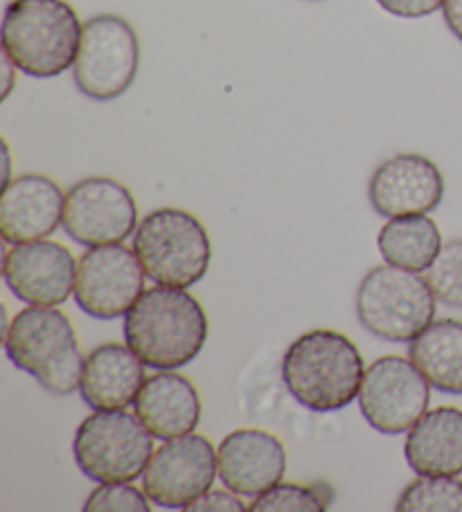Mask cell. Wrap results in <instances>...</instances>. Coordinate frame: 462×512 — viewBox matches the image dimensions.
<instances>
[{
    "mask_svg": "<svg viewBox=\"0 0 462 512\" xmlns=\"http://www.w3.org/2000/svg\"><path fill=\"white\" fill-rule=\"evenodd\" d=\"M124 341L156 370H176L201 355L208 316L197 296L181 287H151L124 314Z\"/></svg>",
    "mask_w": 462,
    "mask_h": 512,
    "instance_id": "cell-1",
    "label": "cell"
},
{
    "mask_svg": "<svg viewBox=\"0 0 462 512\" xmlns=\"http://www.w3.org/2000/svg\"><path fill=\"white\" fill-rule=\"evenodd\" d=\"M366 377L361 350L336 330L300 334L282 357V379L307 411L334 413L359 400Z\"/></svg>",
    "mask_w": 462,
    "mask_h": 512,
    "instance_id": "cell-2",
    "label": "cell"
},
{
    "mask_svg": "<svg viewBox=\"0 0 462 512\" xmlns=\"http://www.w3.org/2000/svg\"><path fill=\"white\" fill-rule=\"evenodd\" d=\"M82 30L66 0H10L3 14V55L25 75L57 77L75 66Z\"/></svg>",
    "mask_w": 462,
    "mask_h": 512,
    "instance_id": "cell-3",
    "label": "cell"
},
{
    "mask_svg": "<svg viewBox=\"0 0 462 512\" xmlns=\"http://www.w3.org/2000/svg\"><path fill=\"white\" fill-rule=\"evenodd\" d=\"M5 352L52 395L82 391L86 357L79 352L75 325L57 307L28 305L5 328Z\"/></svg>",
    "mask_w": 462,
    "mask_h": 512,
    "instance_id": "cell-4",
    "label": "cell"
},
{
    "mask_svg": "<svg viewBox=\"0 0 462 512\" xmlns=\"http://www.w3.org/2000/svg\"><path fill=\"white\" fill-rule=\"evenodd\" d=\"M133 251L156 285L188 289L206 278L212 244L199 217L181 208H158L138 224Z\"/></svg>",
    "mask_w": 462,
    "mask_h": 512,
    "instance_id": "cell-5",
    "label": "cell"
},
{
    "mask_svg": "<svg viewBox=\"0 0 462 512\" xmlns=\"http://www.w3.org/2000/svg\"><path fill=\"white\" fill-rule=\"evenodd\" d=\"M440 300L426 278L393 264L370 269L357 289V319L372 337L411 343L435 321Z\"/></svg>",
    "mask_w": 462,
    "mask_h": 512,
    "instance_id": "cell-6",
    "label": "cell"
},
{
    "mask_svg": "<svg viewBox=\"0 0 462 512\" xmlns=\"http://www.w3.org/2000/svg\"><path fill=\"white\" fill-rule=\"evenodd\" d=\"M73 454L79 470L95 483H133L147 470L154 436L124 409L95 411L77 427Z\"/></svg>",
    "mask_w": 462,
    "mask_h": 512,
    "instance_id": "cell-7",
    "label": "cell"
},
{
    "mask_svg": "<svg viewBox=\"0 0 462 512\" xmlns=\"http://www.w3.org/2000/svg\"><path fill=\"white\" fill-rule=\"evenodd\" d=\"M140 41L133 25L118 14H97L84 23L73 77L79 91L97 102H111L136 82Z\"/></svg>",
    "mask_w": 462,
    "mask_h": 512,
    "instance_id": "cell-8",
    "label": "cell"
},
{
    "mask_svg": "<svg viewBox=\"0 0 462 512\" xmlns=\"http://www.w3.org/2000/svg\"><path fill=\"white\" fill-rule=\"evenodd\" d=\"M431 402V384L411 357L386 355L372 361L359 391L361 416L379 434H406Z\"/></svg>",
    "mask_w": 462,
    "mask_h": 512,
    "instance_id": "cell-9",
    "label": "cell"
},
{
    "mask_svg": "<svg viewBox=\"0 0 462 512\" xmlns=\"http://www.w3.org/2000/svg\"><path fill=\"white\" fill-rule=\"evenodd\" d=\"M145 278L133 249L124 244L88 246L79 258L75 303L91 319H120L145 291Z\"/></svg>",
    "mask_w": 462,
    "mask_h": 512,
    "instance_id": "cell-10",
    "label": "cell"
},
{
    "mask_svg": "<svg viewBox=\"0 0 462 512\" xmlns=\"http://www.w3.org/2000/svg\"><path fill=\"white\" fill-rule=\"evenodd\" d=\"M219 476L217 452L201 434L179 436L151 454L142 474V490L156 506L185 510L201 494H206Z\"/></svg>",
    "mask_w": 462,
    "mask_h": 512,
    "instance_id": "cell-11",
    "label": "cell"
},
{
    "mask_svg": "<svg viewBox=\"0 0 462 512\" xmlns=\"http://www.w3.org/2000/svg\"><path fill=\"white\" fill-rule=\"evenodd\" d=\"M138 224L131 190L109 176H88L66 192L64 228L77 244H122Z\"/></svg>",
    "mask_w": 462,
    "mask_h": 512,
    "instance_id": "cell-12",
    "label": "cell"
},
{
    "mask_svg": "<svg viewBox=\"0 0 462 512\" xmlns=\"http://www.w3.org/2000/svg\"><path fill=\"white\" fill-rule=\"evenodd\" d=\"M79 262L64 244L34 240L12 244L3 260V278L12 294L28 305L57 307L75 294Z\"/></svg>",
    "mask_w": 462,
    "mask_h": 512,
    "instance_id": "cell-13",
    "label": "cell"
},
{
    "mask_svg": "<svg viewBox=\"0 0 462 512\" xmlns=\"http://www.w3.org/2000/svg\"><path fill=\"white\" fill-rule=\"evenodd\" d=\"M444 197V176L431 158L397 154L386 158L370 176L368 199L381 217L433 213Z\"/></svg>",
    "mask_w": 462,
    "mask_h": 512,
    "instance_id": "cell-14",
    "label": "cell"
},
{
    "mask_svg": "<svg viewBox=\"0 0 462 512\" xmlns=\"http://www.w3.org/2000/svg\"><path fill=\"white\" fill-rule=\"evenodd\" d=\"M219 479L239 497H257L282 481L287 449L278 436L264 429H235L217 449Z\"/></svg>",
    "mask_w": 462,
    "mask_h": 512,
    "instance_id": "cell-15",
    "label": "cell"
},
{
    "mask_svg": "<svg viewBox=\"0 0 462 512\" xmlns=\"http://www.w3.org/2000/svg\"><path fill=\"white\" fill-rule=\"evenodd\" d=\"M64 208L66 192L50 176H16L0 197V235L7 244L46 240L64 224Z\"/></svg>",
    "mask_w": 462,
    "mask_h": 512,
    "instance_id": "cell-16",
    "label": "cell"
},
{
    "mask_svg": "<svg viewBox=\"0 0 462 512\" xmlns=\"http://www.w3.org/2000/svg\"><path fill=\"white\" fill-rule=\"evenodd\" d=\"M136 416L158 440L194 434L203 416L199 388L176 370H158L149 375L133 402Z\"/></svg>",
    "mask_w": 462,
    "mask_h": 512,
    "instance_id": "cell-17",
    "label": "cell"
},
{
    "mask_svg": "<svg viewBox=\"0 0 462 512\" xmlns=\"http://www.w3.org/2000/svg\"><path fill=\"white\" fill-rule=\"evenodd\" d=\"M145 382V361L129 346L102 343L86 355L82 397L93 411L127 409Z\"/></svg>",
    "mask_w": 462,
    "mask_h": 512,
    "instance_id": "cell-18",
    "label": "cell"
},
{
    "mask_svg": "<svg viewBox=\"0 0 462 512\" xmlns=\"http://www.w3.org/2000/svg\"><path fill=\"white\" fill-rule=\"evenodd\" d=\"M406 463L420 476L462 474V409L438 406L406 431Z\"/></svg>",
    "mask_w": 462,
    "mask_h": 512,
    "instance_id": "cell-19",
    "label": "cell"
},
{
    "mask_svg": "<svg viewBox=\"0 0 462 512\" xmlns=\"http://www.w3.org/2000/svg\"><path fill=\"white\" fill-rule=\"evenodd\" d=\"M408 357L435 391L462 395V321H433L408 343Z\"/></svg>",
    "mask_w": 462,
    "mask_h": 512,
    "instance_id": "cell-20",
    "label": "cell"
},
{
    "mask_svg": "<svg viewBox=\"0 0 462 512\" xmlns=\"http://www.w3.org/2000/svg\"><path fill=\"white\" fill-rule=\"evenodd\" d=\"M381 258L393 267L426 271L442 249V233L429 215L393 217L377 235Z\"/></svg>",
    "mask_w": 462,
    "mask_h": 512,
    "instance_id": "cell-21",
    "label": "cell"
},
{
    "mask_svg": "<svg viewBox=\"0 0 462 512\" xmlns=\"http://www.w3.org/2000/svg\"><path fill=\"white\" fill-rule=\"evenodd\" d=\"M334 490L327 481L309 485L278 483L271 490L253 497L248 512H325L332 508Z\"/></svg>",
    "mask_w": 462,
    "mask_h": 512,
    "instance_id": "cell-22",
    "label": "cell"
},
{
    "mask_svg": "<svg viewBox=\"0 0 462 512\" xmlns=\"http://www.w3.org/2000/svg\"><path fill=\"white\" fill-rule=\"evenodd\" d=\"M397 512H462V481L456 476H420L399 494Z\"/></svg>",
    "mask_w": 462,
    "mask_h": 512,
    "instance_id": "cell-23",
    "label": "cell"
},
{
    "mask_svg": "<svg viewBox=\"0 0 462 512\" xmlns=\"http://www.w3.org/2000/svg\"><path fill=\"white\" fill-rule=\"evenodd\" d=\"M424 278L442 305L462 310V240L442 244Z\"/></svg>",
    "mask_w": 462,
    "mask_h": 512,
    "instance_id": "cell-24",
    "label": "cell"
},
{
    "mask_svg": "<svg viewBox=\"0 0 462 512\" xmlns=\"http://www.w3.org/2000/svg\"><path fill=\"white\" fill-rule=\"evenodd\" d=\"M149 494L138 490L131 481L122 483H102L100 488L91 492L86 499V512H149Z\"/></svg>",
    "mask_w": 462,
    "mask_h": 512,
    "instance_id": "cell-25",
    "label": "cell"
},
{
    "mask_svg": "<svg viewBox=\"0 0 462 512\" xmlns=\"http://www.w3.org/2000/svg\"><path fill=\"white\" fill-rule=\"evenodd\" d=\"M246 503L233 490H208L197 501H192L183 512H244Z\"/></svg>",
    "mask_w": 462,
    "mask_h": 512,
    "instance_id": "cell-26",
    "label": "cell"
},
{
    "mask_svg": "<svg viewBox=\"0 0 462 512\" xmlns=\"http://www.w3.org/2000/svg\"><path fill=\"white\" fill-rule=\"evenodd\" d=\"M379 7L397 19H424L444 7L447 0H377Z\"/></svg>",
    "mask_w": 462,
    "mask_h": 512,
    "instance_id": "cell-27",
    "label": "cell"
},
{
    "mask_svg": "<svg viewBox=\"0 0 462 512\" xmlns=\"http://www.w3.org/2000/svg\"><path fill=\"white\" fill-rule=\"evenodd\" d=\"M442 16L453 37L462 41V0H447L442 7Z\"/></svg>",
    "mask_w": 462,
    "mask_h": 512,
    "instance_id": "cell-28",
    "label": "cell"
}]
</instances>
